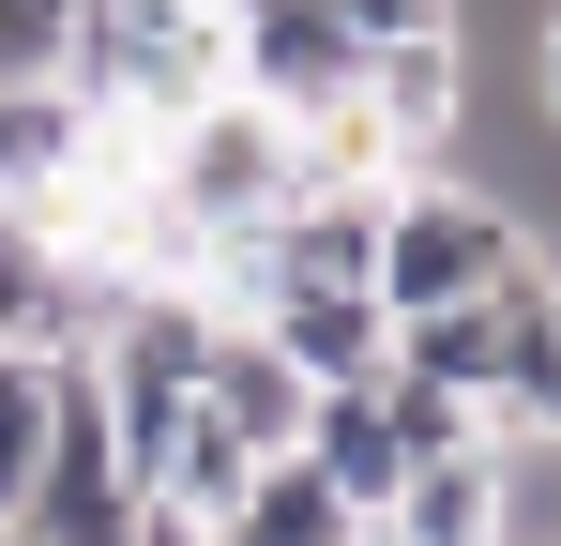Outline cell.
<instances>
[{
    "instance_id": "3",
    "label": "cell",
    "mask_w": 561,
    "mask_h": 546,
    "mask_svg": "<svg viewBox=\"0 0 561 546\" xmlns=\"http://www.w3.org/2000/svg\"><path fill=\"white\" fill-rule=\"evenodd\" d=\"M531 259V213H501L470 168H410L394 197H379V259L365 288L394 304V319H425V304H470L485 273H516Z\"/></svg>"
},
{
    "instance_id": "5",
    "label": "cell",
    "mask_w": 561,
    "mask_h": 546,
    "mask_svg": "<svg viewBox=\"0 0 561 546\" xmlns=\"http://www.w3.org/2000/svg\"><path fill=\"white\" fill-rule=\"evenodd\" d=\"M350 31H334V0H228V91H259V106H334L350 91Z\"/></svg>"
},
{
    "instance_id": "14",
    "label": "cell",
    "mask_w": 561,
    "mask_h": 546,
    "mask_svg": "<svg viewBox=\"0 0 561 546\" xmlns=\"http://www.w3.org/2000/svg\"><path fill=\"white\" fill-rule=\"evenodd\" d=\"M516 61H531V106H547V122H561V0H547V15H531V31H516Z\"/></svg>"
},
{
    "instance_id": "8",
    "label": "cell",
    "mask_w": 561,
    "mask_h": 546,
    "mask_svg": "<svg viewBox=\"0 0 561 546\" xmlns=\"http://www.w3.org/2000/svg\"><path fill=\"white\" fill-rule=\"evenodd\" d=\"M379 546H501V441H456V455H425L394 501L365 516Z\"/></svg>"
},
{
    "instance_id": "4",
    "label": "cell",
    "mask_w": 561,
    "mask_h": 546,
    "mask_svg": "<svg viewBox=\"0 0 561 546\" xmlns=\"http://www.w3.org/2000/svg\"><path fill=\"white\" fill-rule=\"evenodd\" d=\"M152 182L183 197L197 228H259V213H288V197H304V168H288V106H259V91H197L183 122H152Z\"/></svg>"
},
{
    "instance_id": "11",
    "label": "cell",
    "mask_w": 561,
    "mask_h": 546,
    "mask_svg": "<svg viewBox=\"0 0 561 546\" xmlns=\"http://www.w3.org/2000/svg\"><path fill=\"white\" fill-rule=\"evenodd\" d=\"M77 137H92V106H77L61 77H0V213H31Z\"/></svg>"
},
{
    "instance_id": "10",
    "label": "cell",
    "mask_w": 561,
    "mask_h": 546,
    "mask_svg": "<svg viewBox=\"0 0 561 546\" xmlns=\"http://www.w3.org/2000/svg\"><path fill=\"white\" fill-rule=\"evenodd\" d=\"M259 470H274V455H243V441H228V425H213V410H183V425H168V441L137 455V486H152V501H168V516H183V532H228V516H243V486H259Z\"/></svg>"
},
{
    "instance_id": "9",
    "label": "cell",
    "mask_w": 561,
    "mask_h": 546,
    "mask_svg": "<svg viewBox=\"0 0 561 546\" xmlns=\"http://www.w3.org/2000/svg\"><path fill=\"white\" fill-rule=\"evenodd\" d=\"M92 273L77 259H46V228H31V213H0V350H77V334H92Z\"/></svg>"
},
{
    "instance_id": "7",
    "label": "cell",
    "mask_w": 561,
    "mask_h": 546,
    "mask_svg": "<svg viewBox=\"0 0 561 546\" xmlns=\"http://www.w3.org/2000/svg\"><path fill=\"white\" fill-rule=\"evenodd\" d=\"M197 410H213L243 455H304V410H319V379H304V364H288L259 319H228V334H213V364H197Z\"/></svg>"
},
{
    "instance_id": "2",
    "label": "cell",
    "mask_w": 561,
    "mask_h": 546,
    "mask_svg": "<svg viewBox=\"0 0 561 546\" xmlns=\"http://www.w3.org/2000/svg\"><path fill=\"white\" fill-rule=\"evenodd\" d=\"M456 441H485V410L440 395V379H410L394 350H379L365 379H319V410H304V470H319L350 516H379L425 455H456Z\"/></svg>"
},
{
    "instance_id": "1",
    "label": "cell",
    "mask_w": 561,
    "mask_h": 546,
    "mask_svg": "<svg viewBox=\"0 0 561 546\" xmlns=\"http://www.w3.org/2000/svg\"><path fill=\"white\" fill-rule=\"evenodd\" d=\"M61 91L106 122H183L197 91H228V0H77Z\"/></svg>"
},
{
    "instance_id": "12",
    "label": "cell",
    "mask_w": 561,
    "mask_h": 546,
    "mask_svg": "<svg viewBox=\"0 0 561 546\" xmlns=\"http://www.w3.org/2000/svg\"><path fill=\"white\" fill-rule=\"evenodd\" d=\"M213 546H365V516H350V501H334L304 455H274V470L243 486V516H228Z\"/></svg>"
},
{
    "instance_id": "15",
    "label": "cell",
    "mask_w": 561,
    "mask_h": 546,
    "mask_svg": "<svg viewBox=\"0 0 561 546\" xmlns=\"http://www.w3.org/2000/svg\"><path fill=\"white\" fill-rule=\"evenodd\" d=\"M0 546H31V532H15V516H0Z\"/></svg>"
},
{
    "instance_id": "6",
    "label": "cell",
    "mask_w": 561,
    "mask_h": 546,
    "mask_svg": "<svg viewBox=\"0 0 561 546\" xmlns=\"http://www.w3.org/2000/svg\"><path fill=\"white\" fill-rule=\"evenodd\" d=\"M243 319H259V334H274L304 379H365V364L394 350V304H379L365 273H288V288H259Z\"/></svg>"
},
{
    "instance_id": "13",
    "label": "cell",
    "mask_w": 561,
    "mask_h": 546,
    "mask_svg": "<svg viewBox=\"0 0 561 546\" xmlns=\"http://www.w3.org/2000/svg\"><path fill=\"white\" fill-rule=\"evenodd\" d=\"M470 0H334V31L350 46H394V31H456Z\"/></svg>"
}]
</instances>
